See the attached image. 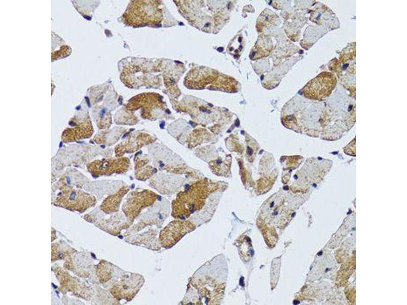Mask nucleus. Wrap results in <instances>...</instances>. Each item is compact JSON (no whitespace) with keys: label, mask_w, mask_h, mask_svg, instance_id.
Wrapping results in <instances>:
<instances>
[{"label":"nucleus","mask_w":407,"mask_h":305,"mask_svg":"<svg viewBox=\"0 0 407 305\" xmlns=\"http://www.w3.org/2000/svg\"><path fill=\"white\" fill-rule=\"evenodd\" d=\"M143 283V278L138 274H133L114 286L111 292L119 299H132L136 295Z\"/></svg>","instance_id":"nucleus-8"},{"label":"nucleus","mask_w":407,"mask_h":305,"mask_svg":"<svg viewBox=\"0 0 407 305\" xmlns=\"http://www.w3.org/2000/svg\"><path fill=\"white\" fill-rule=\"evenodd\" d=\"M336 83L337 79L333 74L324 72L305 85L303 88V93L308 98L321 100L331 93Z\"/></svg>","instance_id":"nucleus-4"},{"label":"nucleus","mask_w":407,"mask_h":305,"mask_svg":"<svg viewBox=\"0 0 407 305\" xmlns=\"http://www.w3.org/2000/svg\"><path fill=\"white\" fill-rule=\"evenodd\" d=\"M195 228L191 222L174 221L169 223L160 232V241L165 248L175 245L184 235Z\"/></svg>","instance_id":"nucleus-5"},{"label":"nucleus","mask_w":407,"mask_h":305,"mask_svg":"<svg viewBox=\"0 0 407 305\" xmlns=\"http://www.w3.org/2000/svg\"><path fill=\"white\" fill-rule=\"evenodd\" d=\"M284 214L281 196L275 195L263 206L260 217L269 227L281 228L284 224Z\"/></svg>","instance_id":"nucleus-6"},{"label":"nucleus","mask_w":407,"mask_h":305,"mask_svg":"<svg viewBox=\"0 0 407 305\" xmlns=\"http://www.w3.org/2000/svg\"><path fill=\"white\" fill-rule=\"evenodd\" d=\"M238 243L241 258L245 261H249L253 254L251 239L247 236H242L238 240Z\"/></svg>","instance_id":"nucleus-10"},{"label":"nucleus","mask_w":407,"mask_h":305,"mask_svg":"<svg viewBox=\"0 0 407 305\" xmlns=\"http://www.w3.org/2000/svg\"><path fill=\"white\" fill-rule=\"evenodd\" d=\"M210 1H177L182 13L189 22L200 30L213 33L218 30L228 18L224 8L209 5Z\"/></svg>","instance_id":"nucleus-1"},{"label":"nucleus","mask_w":407,"mask_h":305,"mask_svg":"<svg viewBox=\"0 0 407 305\" xmlns=\"http://www.w3.org/2000/svg\"><path fill=\"white\" fill-rule=\"evenodd\" d=\"M156 198V195L151 192L138 193L135 196L131 197L124 205L123 210L128 219L133 221L139 215L141 208L152 204Z\"/></svg>","instance_id":"nucleus-7"},{"label":"nucleus","mask_w":407,"mask_h":305,"mask_svg":"<svg viewBox=\"0 0 407 305\" xmlns=\"http://www.w3.org/2000/svg\"><path fill=\"white\" fill-rule=\"evenodd\" d=\"M92 133V127L90 121L88 120L79 127L68 129L63 134L64 141H75L77 139L89 137Z\"/></svg>","instance_id":"nucleus-9"},{"label":"nucleus","mask_w":407,"mask_h":305,"mask_svg":"<svg viewBox=\"0 0 407 305\" xmlns=\"http://www.w3.org/2000/svg\"><path fill=\"white\" fill-rule=\"evenodd\" d=\"M164 122H162L161 124H160V127L161 129H163L164 128Z\"/></svg>","instance_id":"nucleus-11"},{"label":"nucleus","mask_w":407,"mask_h":305,"mask_svg":"<svg viewBox=\"0 0 407 305\" xmlns=\"http://www.w3.org/2000/svg\"><path fill=\"white\" fill-rule=\"evenodd\" d=\"M185 85L191 89H203L236 92L239 87L238 82L232 77L215 70L205 67L192 69L187 74Z\"/></svg>","instance_id":"nucleus-2"},{"label":"nucleus","mask_w":407,"mask_h":305,"mask_svg":"<svg viewBox=\"0 0 407 305\" xmlns=\"http://www.w3.org/2000/svg\"><path fill=\"white\" fill-rule=\"evenodd\" d=\"M158 1H131L123 15L127 24L135 27L160 24L162 10Z\"/></svg>","instance_id":"nucleus-3"}]
</instances>
